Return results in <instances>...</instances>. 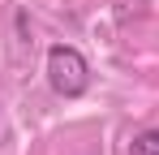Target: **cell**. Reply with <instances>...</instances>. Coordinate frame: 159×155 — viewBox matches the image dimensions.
<instances>
[{
	"mask_svg": "<svg viewBox=\"0 0 159 155\" xmlns=\"http://www.w3.org/2000/svg\"><path fill=\"white\" fill-rule=\"evenodd\" d=\"M48 82H52L56 95H65V99L86 95L90 91V65H86V56L78 48H69V43L48 48Z\"/></svg>",
	"mask_w": 159,
	"mask_h": 155,
	"instance_id": "cell-1",
	"label": "cell"
},
{
	"mask_svg": "<svg viewBox=\"0 0 159 155\" xmlns=\"http://www.w3.org/2000/svg\"><path fill=\"white\" fill-rule=\"evenodd\" d=\"M133 155H159V129H142L138 138L129 142Z\"/></svg>",
	"mask_w": 159,
	"mask_h": 155,
	"instance_id": "cell-2",
	"label": "cell"
}]
</instances>
